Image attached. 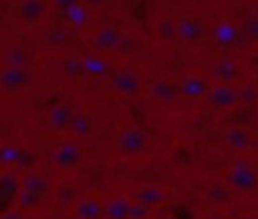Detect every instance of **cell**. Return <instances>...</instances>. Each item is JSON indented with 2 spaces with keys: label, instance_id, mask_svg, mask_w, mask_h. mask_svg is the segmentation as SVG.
I'll use <instances>...</instances> for the list:
<instances>
[{
  "label": "cell",
  "instance_id": "1",
  "mask_svg": "<svg viewBox=\"0 0 258 219\" xmlns=\"http://www.w3.org/2000/svg\"><path fill=\"white\" fill-rule=\"evenodd\" d=\"M145 143H147L145 135H143L141 131H137V129H131V131H125V133L119 137L117 147H119L123 153H127V155H137V153L143 151Z\"/></svg>",
  "mask_w": 258,
  "mask_h": 219
},
{
  "label": "cell",
  "instance_id": "2",
  "mask_svg": "<svg viewBox=\"0 0 258 219\" xmlns=\"http://www.w3.org/2000/svg\"><path fill=\"white\" fill-rule=\"evenodd\" d=\"M52 159L58 167H73L81 161V149L75 143H62L56 147Z\"/></svg>",
  "mask_w": 258,
  "mask_h": 219
},
{
  "label": "cell",
  "instance_id": "3",
  "mask_svg": "<svg viewBox=\"0 0 258 219\" xmlns=\"http://www.w3.org/2000/svg\"><path fill=\"white\" fill-rule=\"evenodd\" d=\"M77 219H101L103 217V203L97 199H81L75 205Z\"/></svg>",
  "mask_w": 258,
  "mask_h": 219
},
{
  "label": "cell",
  "instance_id": "4",
  "mask_svg": "<svg viewBox=\"0 0 258 219\" xmlns=\"http://www.w3.org/2000/svg\"><path fill=\"white\" fill-rule=\"evenodd\" d=\"M129 207L131 203L123 197H115L103 205V215L107 219H129Z\"/></svg>",
  "mask_w": 258,
  "mask_h": 219
},
{
  "label": "cell",
  "instance_id": "5",
  "mask_svg": "<svg viewBox=\"0 0 258 219\" xmlns=\"http://www.w3.org/2000/svg\"><path fill=\"white\" fill-rule=\"evenodd\" d=\"M71 121H73V113L69 106H54L48 115V123L54 129H62V127L71 125Z\"/></svg>",
  "mask_w": 258,
  "mask_h": 219
},
{
  "label": "cell",
  "instance_id": "6",
  "mask_svg": "<svg viewBox=\"0 0 258 219\" xmlns=\"http://www.w3.org/2000/svg\"><path fill=\"white\" fill-rule=\"evenodd\" d=\"M135 199H137V203H141L145 207H151V205H155V203L161 201V193L155 187H141L135 193Z\"/></svg>",
  "mask_w": 258,
  "mask_h": 219
},
{
  "label": "cell",
  "instance_id": "7",
  "mask_svg": "<svg viewBox=\"0 0 258 219\" xmlns=\"http://www.w3.org/2000/svg\"><path fill=\"white\" fill-rule=\"evenodd\" d=\"M36 203H38V195H36V193L28 191V189H24V191L18 193V205H20V207H32V205H36Z\"/></svg>",
  "mask_w": 258,
  "mask_h": 219
},
{
  "label": "cell",
  "instance_id": "8",
  "mask_svg": "<svg viewBox=\"0 0 258 219\" xmlns=\"http://www.w3.org/2000/svg\"><path fill=\"white\" fill-rule=\"evenodd\" d=\"M147 213H149V209L145 205H141V203H133L129 207V219H145Z\"/></svg>",
  "mask_w": 258,
  "mask_h": 219
},
{
  "label": "cell",
  "instance_id": "9",
  "mask_svg": "<svg viewBox=\"0 0 258 219\" xmlns=\"http://www.w3.org/2000/svg\"><path fill=\"white\" fill-rule=\"evenodd\" d=\"M71 125H73V131H77V133H81V135H85L87 131H89V121H87V117H73V121H71Z\"/></svg>",
  "mask_w": 258,
  "mask_h": 219
}]
</instances>
